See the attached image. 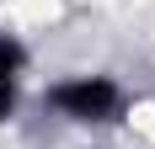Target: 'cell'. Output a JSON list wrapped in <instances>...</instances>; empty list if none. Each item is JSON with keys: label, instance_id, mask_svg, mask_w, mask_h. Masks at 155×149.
<instances>
[{"label": "cell", "instance_id": "2", "mask_svg": "<svg viewBox=\"0 0 155 149\" xmlns=\"http://www.w3.org/2000/svg\"><path fill=\"white\" fill-rule=\"evenodd\" d=\"M21 69H27V48L16 43L11 32H0V74H16L21 80Z\"/></svg>", "mask_w": 155, "mask_h": 149}, {"label": "cell", "instance_id": "3", "mask_svg": "<svg viewBox=\"0 0 155 149\" xmlns=\"http://www.w3.org/2000/svg\"><path fill=\"white\" fill-rule=\"evenodd\" d=\"M16 85H21L16 74H0V122H5V117L16 112Z\"/></svg>", "mask_w": 155, "mask_h": 149}, {"label": "cell", "instance_id": "1", "mask_svg": "<svg viewBox=\"0 0 155 149\" xmlns=\"http://www.w3.org/2000/svg\"><path fill=\"white\" fill-rule=\"evenodd\" d=\"M48 106L70 122H86V128H102V122H118L128 106V90L112 80V74H75V80H59L48 90Z\"/></svg>", "mask_w": 155, "mask_h": 149}]
</instances>
